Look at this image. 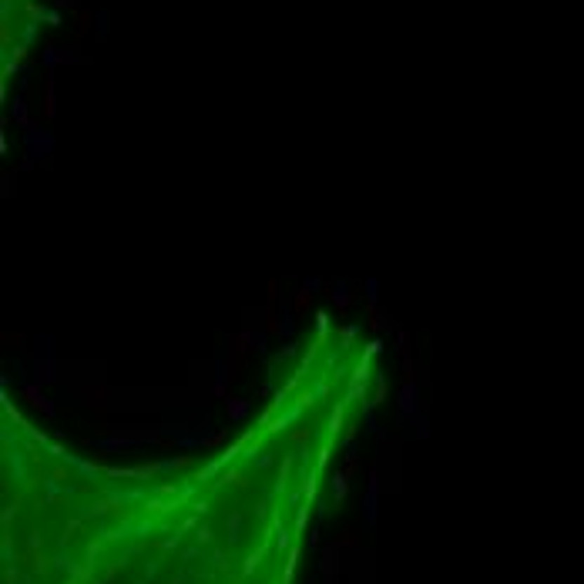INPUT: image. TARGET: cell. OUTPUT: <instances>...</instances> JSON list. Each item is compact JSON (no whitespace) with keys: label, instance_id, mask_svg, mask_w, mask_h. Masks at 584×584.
I'll list each match as a JSON object with an SVG mask.
<instances>
[{"label":"cell","instance_id":"6da1fadb","mask_svg":"<svg viewBox=\"0 0 584 584\" xmlns=\"http://www.w3.org/2000/svg\"><path fill=\"white\" fill-rule=\"evenodd\" d=\"M51 148H54V138H51L47 131H41V135H37V131H27V152H31V158H37V152L47 154Z\"/></svg>","mask_w":584,"mask_h":584},{"label":"cell","instance_id":"7a4b0ae2","mask_svg":"<svg viewBox=\"0 0 584 584\" xmlns=\"http://www.w3.org/2000/svg\"><path fill=\"white\" fill-rule=\"evenodd\" d=\"M14 114H17V121H20V124L27 121V114H24V101H20V98H14Z\"/></svg>","mask_w":584,"mask_h":584}]
</instances>
